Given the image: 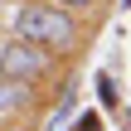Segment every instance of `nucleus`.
I'll return each mask as SVG.
<instances>
[{
  "mask_svg": "<svg viewBox=\"0 0 131 131\" xmlns=\"http://www.w3.org/2000/svg\"><path fill=\"white\" fill-rule=\"evenodd\" d=\"M10 29H15V39L39 44V49H49V53L78 49V15H68V10H58V5H19L15 19H10Z\"/></svg>",
  "mask_w": 131,
  "mask_h": 131,
  "instance_id": "obj_1",
  "label": "nucleus"
},
{
  "mask_svg": "<svg viewBox=\"0 0 131 131\" xmlns=\"http://www.w3.org/2000/svg\"><path fill=\"white\" fill-rule=\"evenodd\" d=\"M49 68H53V53H49V49H39V44L10 39V44L0 49V78H5V83L29 88V83H39Z\"/></svg>",
  "mask_w": 131,
  "mask_h": 131,
  "instance_id": "obj_2",
  "label": "nucleus"
},
{
  "mask_svg": "<svg viewBox=\"0 0 131 131\" xmlns=\"http://www.w3.org/2000/svg\"><path fill=\"white\" fill-rule=\"evenodd\" d=\"M92 83H97V102H102V112H117V107H122V92H117V78H112V73L102 68V73H97Z\"/></svg>",
  "mask_w": 131,
  "mask_h": 131,
  "instance_id": "obj_3",
  "label": "nucleus"
},
{
  "mask_svg": "<svg viewBox=\"0 0 131 131\" xmlns=\"http://www.w3.org/2000/svg\"><path fill=\"white\" fill-rule=\"evenodd\" d=\"M15 107H19V83H5V78H0V117L15 112Z\"/></svg>",
  "mask_w": 131,
  "mask_h": 131,
  "instance_id": "obj_4",
  "label": "nucleus"
},
{
  "mask_svg": "<svg viewBox=\"0 0 131 131\" xmlns=\"http://www.w3.org/2000/svg\"><path fill=\"white\" fill-rule=\"evenodd\" d=\"M68 131H102V112H83V117H73Z\"/></svg>",
  "mask_w": 131,
  "mask_h": 131,
  "instance_id": "obj_5",
  "label": "nucleus"
},
{
  "mask_svg": "<svg viewBox=\"0 0 131 131\" xmlns=\"http://www.w3.org/2000/svg\"><path fill=\"white\" fill-rule=\"evenodd\" d=\"M49 5H58V10H68V15H83V10H92L97 0H49Z\"/></svg>",
  "mask_w": 131,
  "mask_h": 131,
  "instance_id": "obj_6",
  "label": "nucleus"
}]
</instances>
